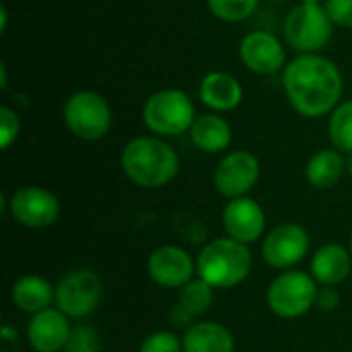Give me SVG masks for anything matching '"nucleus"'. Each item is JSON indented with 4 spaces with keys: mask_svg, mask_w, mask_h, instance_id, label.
I'll return each mask as SVG.
<instances>
[{
    "mask_svg": "<svg viewBox=\"0 0 352 352\" xmlns=\"http://www.w3.org/2000/svg\"><path fill=\"white\" fill-rule=\"evenodd\" d=\"M283 85L291 105L305 118L326 116L342 95L340 70L318 54H303L287 64Z\"/></svg>",
    "mask_w": 352,
    "mask_h": 352,
    "instance_id": "f257e3e1",
    "label": "nucleus"
},
{
    "mask_svg": "<svg viewBox=\"0 0 352 352\" xmlns=\"http://www.w3.org/2000/svg\"><path fill=\"white\" fill-rule=\"evenodd\" d=\"M122 169L126 177L146 190L167 186L179 171L177 153L159 138L138 136L122 151Z\"/></svg>",
    "mask_w": 352,
    "mask_h": 352,
    "instance_id": "f03ea898",
    "label": "nucleus"
},
{
    "mask_svg": "<svg viewBox=\"0 0 352 352\" xmlns=\"http://www.w3.org/2000/svg\"><path fill=\"white\" fill-rule=\"evenodd\" d=\"M252 264V252L245 243L221 237L202 248L196 260V270L210 287L233 289L250 276Z\"/></svg>",
    "mask_w": 352,
    "mask_h": 352,
    "instance_id": "7ed1b4c3",
    "label": "nucleus"
},
{
    "mask_svg": "<svg viewBox=\"0 0 352 352\" xmlns=\"http://www.w3.org/2000/svg\"><path fill=\"white\" fill-rule=\"evenodd\" d=\"M142 120L146 128L159 136H179L192 130L196 111L194 103L184 91L163 89L148 97L142 109Z\"/></svg>",
    "mask_w": 352,
    "mask_h": 352,
    "instance_id": "20e7f679",
    "label": "nucleus"
},
{
    "mask_svg": "<svg viewBox=\"0 0 352 352\" xmlns=\"http://www.w3.org/2000/svg\"><path fill=\"white\" fill-rule=\"evenodd\" d=\"M318 289L320 287L311 274L301 270H285L270 283L266 301L274 316L295 320L305 316L316 305Z\"/></svg>",
    "mask_w": 352,
    "mask_h": 352,
    "instance_id": "39448f33",
    "label": "nucleus"
},
{
    "mask_svg": "<svg viewBox=\"0 0 352 352\" xmlns=\"http://www.w3.org/2000/svg\"><path fill=\"white\" fill-rule=\"evenodd\" d=\"M64 120L76 138L93 142L109 132L111 109L101 95L93 91H78L66 101Z\"/></svg>",
    "mask_w": 352,
    "mask_h": 352,
    "instance_id": "423d86ee",
    "label": "nucleus"
},
{
    "mask_svg": "<svg viewBox=\"0 0 352 352\" xmlns=\"http://www.w3.org/2000/svg\"><path fill=\"white\" fill-rule=\"evenodd\" d=\"M103 297V283L99 274L93 270H72L68 272L58 285H56V307L72 318V320H82L91 316Z\"/></svg>",
    "mask_w": 352,
    "mask_h": 352,
    "instance_id": "0eeeda50",
    "label": "nucleus"
},
{
    "mask_svg": "<svg viewBox=\"0 0 352 352\" xmlns=\"http://www.w3.org/2000/svg\"><path fill=\"white\" fill-rule=\"evenodd\" d=\"M285 37L303 54H316L326 47L332 37V21L326 8L305 2L295 6L285 21Z\"/></svg>",
    "mask_w": 352,
    "mask_h": 352,
    "instance_id": "6e6552de",
    "label": "nucleus"
},
{
    "mask_svg": "<svg viewBox=\"0 0 352 352\" xmlns=\"http://www.w3.org/2000/svg\"><path fill=\"white\" fill-rule=\"evenodd\" d=\"M10 217L29 229H45L54 225L60 217V202L58 198L39 186H25L19 188L8 204H6Z\"/></svg>",
    "mask_w": 352,
    "mask_h": 352,
    "instance_id": "1a4fd4ad",
    "label": "nucleus"
},
{
    "mask_svg": "<svg viewBox=\"0 0 352 352\" xmlns=\"http://www.w3.org/2000/svg\"><path fill=\"white\" fill-rule=\"evenodd\" d=\"M309 233L295 223L274 227L262 243V258L274 270H291L309 254Z\"/></svg>",
    "mask_w": 352,
    "mask_h": 352,
    "instance_id": "9d476101",
    "label": "nucleus"
},
{
    "mask_svg": "<svg viewBox=\"0 0 352 352\" xmlns=\"http://www.w3.org/2000/svg\"><path fill=\"white\" fill-rule=\"evenodd\" d=\"M260 179V163L248 151L229 153L214 169V188L221 196L235 200L250 194Z\"/></svg>",
    "mask_w": 352,
    "mask_h": 352,
    "instance_id": "9b49d317",
    "label": "nucleus"
},
{
    "mask_svg": "<svg viewBox=\"0 0 352 352\" xmlns=\"http://www.w3.org/2000/svg\"><path fill=\"white\" fill-rule=\"evenodd\" d=\"M146 270L155 285L163 289H182L194 278L196 264L186 250L177 245H161L148 256Z\"/></svg>",
    "mask_w": 352,
    "mask_h": 352,
    "instance_id": "f8f14e48",
    "label": "nucleus"
},
{
    "mask_svg": "<svg viewBox=\"0 0 352 352\" xmlns=\"http://www.w3.org/2000/svg\"><path fill=\"white\" fill-rule=\"evenodd\" d=\"M223 227L227 231V237L250 245L264 235L266 212L250 196L235 198L229 200V204L223 210Z\"/></svg>",
    "mask_w": 352,
    "mask_h": 352,
    "instance_id": "ddd939ff",
    "label": "nucleus"
},
{
    "mask_svg": "<svg viewBox=\"0 0 352 352\" xmlns=\"http://www.w3.org/2000/svg\"><path fill=\"white\" fill-rule=\"evenodd\" d=\"M70 330L72 326L68 324V316L58 307H50L31 318L27 326V340L35 352H62L66 349Z\"/></svg>",
    "mask_w": 352,
    "mask_h": 352,
    "instance_id": "4468645a",
    "label": "nucleus"
},
{
    "mask_svg": "<svg viewBox=\"0 0 352 352\" xmlns=\"http://www.w3.org/2000/svg\"><path fill=\"white\" fill-rule=\"evenodd\" d=\"M241 62L258 74H274L285 66V50L268 31H254L239 45Z\"/></svg>",
    "mask_w": 352,
    "mask_h": 352,
    "instance_id": "2eb2a0df",
    "label": "nucleus"
},
{
    "mask_svg": "<svg viewBox=\"0 0 352 352\" xmlns=\"http://www.w3.org/2000/svg\"><path fill=\"white\" fill-rule=\"evenodd\" d=\"M352 254L340 243H326L311 258V276L322 287H336L351 276Z\"/></svg>",
    "mask_w": 352,
    "mask_h": 352,
    "instance_id": "dca6fc26",
    "label": "nucleus"
},
{
    "mask_svg": "<svg viewBox=\"0 0 352 352\" xmlns=\"http://www.w3.org/2000/svg\"><path fill=\"white\" fill-rule=\"evenodd\" d=\"M184 352H235V338L229 328L217 322H196L182 336Z\"/></svg>",
    "mask_w": 352,
    "mask_h": 352,
    "instance_id": "f3484780",
    "label": "nucleus"
},
{
    "mask_svg": "<svg viewBox=\"0 0 352 352\" xmlns=\"http://www.w3.org/2000/svg\"><path fill=\"white\" fill-rule=\"evenodd\" d=\"M243 89L235 76L227 72H210L200 82V99L214 111H229L239 105Z\"/></svg>",
    "mask_w": 352,
    "mask_h": 352,
    "instance_id": "a211bd4d",
    "label": "nucleus"
},
{
    "mask_svg": "<svg viewBox=\"0 0 352 352\" xmlns=\"http://www.w3.org/2000/svg\"><path fill=\"white\" fill-rule=\"evenodd\" d=\"M10 299L16 309L35 316V314L52 307V303L56 301V287H52L41 276L27 274L12 285Z\"/></svg>",
    "mask_w": 352,
    "mask_h": 352,
    "instance_id": "6ab92c4d",
    "label": "nucleus"
},
{
    "mask_svg": "<svg viewBox=\"0 0 352 352\" xmlns=\"http://www.w3.org/2000/svg\"><path fill=\"white\" fill-rule=\"evenodd\" d=\"M346 171V159L336 148H324L316 153L305 167V177L309 186L318 190L334 188Z\"/></svg>",
    "mask_w": 352,
    "mask_h": 352,
    "instance_id": "aec40b11",
    "label": "nucleus"
},
{
    "mask_svg": "<svg viewBox=\"0 0 352 352\" xmlns=\"http://www.w3.org/2000/svg\"><path fill=\"white\" fill-rule=\"evenodd\" d=\"M190 136H192V142L200 151L221 153L231 144L233 132H231V126L221 116L206 113V116L196 118V122L190 130Z\"/></svg>",
    "mask_w": 352,
    "mask_h": 352,
    "instance_id": "412c9836",
    "label": "nucleus"
},
{
    "mask_svg": "<svg viewBox=\"0 0 352 352\" xmlns=\"http://www.w3.org/2000/svg\"><path fill=\"white\" fill-rule=\"evenodd\" d=\"M214 301V287H210L206 280L192 278L186 287L179 289V299L177 303L184 305L186 309H190L194 316H202L212 307Z\"/></svg>",
    "mask_w": 352,
    "mask_h": 352,
    "instance_id": "4be33fe9",
    "label": "nucleus"
},
{
    "mask_svg": "<svg viewBox=\"0 0 352 352\" xmlns=\"http://www.w3.org/2000/svg\"><path fill=\"white\" fill-rule=\"evenodd\" d=\"M330 140L336 146V151L340 153H352V101L342 103L340 107L334 109L332 118H330Z\"/></svg>",
    "mask_w": 352,
    "mask_h": 352,
    "instance_id": "5701e85b",
    "label": "nucleus"
},
{
    "mask_svg": "<svg viewBox=\"0 0 352 352\" xmlns=\"http://www.w3.org/2000/svg\"><path fill=\"white\" fill-rule=\"evenodd\" d=\"M258 6V0H208V8L221 21L237 23L248 19Z\"/></svg>",
    "mask_w": 352,
    "mask_h": 352,
    "instance_id": "b1692460",
    "label": "nucleus"
},
{
    "mask_svg": "<svg viewBox=\"0 0 352 352\" xmlns=\"http://www.w3.org/2000/svg\"><path fill=\"white\" fill-rule=\"evenodd\" d=\"M64 352H101V338L93 326L78 324L70 330Z\"/></svg>",
    "mask_w": 352,
    "mask_h": 352,
    "instance_id": "393cba45",
    "label": "nucleus"
},
{
    "mask_svg": "<svg viewBox=\"0 0 352 352\" xmlns=\"http://www.w3.org/2000/svg\"><path fill=\"white\" fill-rule=\"evenodd\" d=\"M140 352H184V342L173 332L157 330L142 340Z\"/></svg>",
    "mask_w": 352,
    "mask_h": 352,
    "instance_id": "a878e982",
    "label": "nucleus"
},
{
    "mask_svg": "<svg viewBox=\"0 0 352 352\" xmlns=\"http://www.w3.org/2000/svg\"><path fill=\"white\" fill-rule=\"evenodd\" d=\"M19 136V118L10 107H0V146L6 151Z\"/></svg>",
    "mask_w": 352,
    "mask_h": 352,
    "instance_id": "bb28decb",
    "label": "nucleus"
},
{
    "mask_svg": "<svg viewBox=\"0 0 352 352\" xmlns=\"http://www.w3.org/2000/svg\"><path fill=\"white\" fill-rule=\"evenodd\" d=\"M324 8L332 23L340 27H352V0H328Z\"/></svg>",
    "mask_w": 352,
    "mask_h": 352,
    "instance_id": "cd10ccee",
    "label": "nucleus"
},
{
    "mask_svg": "<svg viewBox=\"0 0 352 352\" xmlns=\"http://www.w3.org/2000/svg\"><path fill=\"white\" fill-rule=\"evenodd\" d=\"M338 305H340V293L336 291V287H320L318 289L316 307H320L324 311H332Z\"/></svg>",
    "mask_w": 352,
    "mask_h": 352,
    "instance_id": "c85d7f7f",
    "label": "nucleus"
},
{
    "mask_svg": "<svg viewBox=\"0 0 352 352\" xmlns=\"http://www.w3.org/2000/svg\"><path fill=\"white\" fill-rule=\"evenodd\" d=\"M194 314L190 311V309H186L184 305H175L173 309H171V314H169V320H171V324L175 326V328H184V330H188V328H192L194 326Z\"/></svg>",
    "mask_w": 352,
    "mask_h": 352,
    "instance_id": "c756f323",
    "label": "nucleus"
},
{
    "mask_svg": "<svg viewBox=\"0 0 352 352\" xmlns=\"http://www.w3.org/2000/svg\"><path fill=\"white\" fill-rule=\"evenodd\" d=\"M346 171L352 175V153L346 157Z\"/></svg>",
    "mask_w": 352,
    "mask_h": 352,
    "instance_id": "7c9ffc66",
    "label": "nucleus"
},
{
    "mask_svg": "<svg viewBox=\"0 0 352 352\" xmlns=\"http://www.w3.org/2000/svg\"><path fill=\"white\" fill-rule=\"evenodd\" d=\"M301 2H305V4H320V0H301Z\"/></svg>",
    "mask_w": 352,
    "mask_h": 352,
    "instance_id": "2f4dec72",
    "label": "nucleus"
},
{
    "mask_svg": "<svg viewBox=\"0 0 352 352\" xmlns=\"http://www.w3.org/2000/svg\"><path fill=\"white\" fill-rule=\"evenodd\" d=\"M351 254H352V237H351Z\"/></svg>",
    "mask_w": 352,
    "mask_h": 352,
    "instance_id": "473e14b6",
    "label": "nucleus"
}]
</instances>
